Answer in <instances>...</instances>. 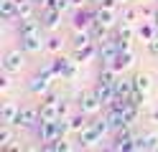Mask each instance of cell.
<instances>
[{
	"mask_svg": "<svg viewBox=\"0 0 158 152\" xmlns=\"http://www.w3.org/2000/svg\"><path fill=\"white\" fill-rule=\"evenodd\" d=\"M102 107L105 104L100 101V96H97L94 91H92V94H82V99H79V109H82L87 117H97L102 111Z\"/></svg>",
	"mask_w": 158,
	"mask_h": 152,
	"instance_id": "cell-5",
	"label": "cell"
},
{
	"mask_svg": "<svg viewBox=\"0 0 158 152\" xmlns=\"http://www.w3.org/2000/svg\"><path fill=\"white\" fill-rule=\"evenodd\" d=\"M0 15L3 20H18V0H0Z\"/></svg>",
	"mask_w": 158,
	"mask_h": 152,
	"instance_id": "cell-19",
	"label": "cell"
},
{
	"mask_svg": "<svg viewBox=\"0 0 158 152\" xmlns=\"http://www.w3.org/2000/svg\"><path fill=\"white\" fill-rule=\"evenodd\" d=\"M89 43H94V36L89 30H74V36H72V46L74 48H82V46H89Z\"/></svg>",
	"mask_w": 158,
	"mask_h": 152,
	"instance_id": "cell-21",
	"label": "cell"
},
{
	"mask_svg": "<svg viewBox=\"0 0 158 152\" xmlns=\"http://www.w3.org/2000/svg\"><path fill=\"white\" fill-rule=\"evenodd\" d=\"M135 137L130 132V127H123V129H117V134H115V142H112V150H133L135 145Z\"/></svg>",
	"mask_w": 158,
	"mask_h": 152,
	"instance_id": "cell-10",
	"label": "cell"
},
{
	"mask_svg": "<svg viewBox=\"0 0 158 152\" xmlns=\"http://www.w3.org/2000/svg\"><path fill=\"white\" fill-rule=\"evenodd\" d=\"M18 111H21V107H18L15 101L5 99L3 104H0V122H3V124H15V119H18Z\"/></svg>",
	"mask_w": 158,
	"mask_h": 152,
	"instance_id": "cell-11",
	"label": "cell"
},
{
	"mask_svg": "<svg viewBox=\"0 0 158 152\" xmlns=\"http://www.w3.org/2000/svg\"><path fill=\"white\" fill-rule=\"evenodd\" d=\"M10 127L13 124H3V127H0V147H3V150H8L10 142H13V129Z\"/></svg>",
	"mask_w": 158,
	"mask_h": 152,
	"instance_id": "cell-25",
	"label": "cell"
},
{
	"mask_svg": "<svg viewBox=\"0 0 158 152\" xmlns=\"http://www.w3.org/2000/svg\"><path fill=\"white\" fill-rule=\"evenodd\" d=\"M94 94L100 96V101L105 107H110L112 101H115V84H102V81H97V86H94Z\"/></svg>",
	"mask_w": 158,
	"mask_h": 152,
	"instance_id": "cell-15",
	"label": "cell"
},
{
	"mask_svg": "<svg viewBox=\"0 0 158 152\" xmlns=\"http://www.w3.org/2000/svg\"><path fill=\"white\" fill-rule=\"evenodd\" d=\"M33 3L41 5V8H48V5H51V0H33Z\"/></svg>",
	"mask_w": 158,
	"mask_h": 152,
	"instance_id": "cell-33",
	"label": "cell"
},
{
	"mask_svg": "<svg viewBox=\"0 0 158 152\" xmlns=\"http://www.w3.org/2000/svg\"><path fill=\"white\" fill-rule=\"evenodd\" d=\"M89 3H94V5H105L107 0H89Z\"/></svg>",
	"mask_w": 158,
	"mask_h": 152,
	"instance_id": "cell-36",
	"label": "cell"
},
{
	"mask_svg": "<svg viewBox=\"0 0 158 152\" xmlns=\"http://www.w3.org/2000/svg\"><path fill=\"white\" fill-rule=\"evenodd\" d=\"M69 5H72V0H51V8H56V10H61V13H64V10H66Z\"/></svg>",
	"mask_w": 158,
	"mask_h": 152,
	"instance_id": "cell-30",
	"label": "cell"
},
{
	"mask_svg": "<svg viewBox=\"0 0 158 152\" xmlns=\"http://www.w3.org/2000/svg\"><path fill=\"white\" fill-rule=\"evenodd\" d=\"M151 122H156V124H158V107L151 111Z\"/></svg>",
	"mask_w": 158,
	"mask_h": 152,
	"instance_id": "cell-35",
	"label": "cell"
},
{
	"mask_svg": "<svg viewBox=\"0 0 158 152\" xmlns=\"http://www.w3.org/2000/svg\"><path fill=\"white\" fill-rule=\"evenodd\" d=\"M138 36H140L145 43H151V41L158 36V25H156V20H153V23H151V20L140 23V25H138Z\"/></svg>",
	"mask_w": 158,
	"mask_h": 152,
	"instance_id": "cell-20",
	"label": "cell"
},
{
	"mask_svg": "<svg viewBox=\"0 0 158 152\" xmlns=\"http://www.w3.org/2000/svg\"><path fill=\"white\" fill-rule=\"evenodd\" d=\"M133 84H135V91H140V94L148 96V91H151L153 81H151V76H148V74H138V76L133 79Z\"/></svg>",
	"mask_w": 158,
	"mask_h": 152,
	"instance_id": "cell-24",
	"label": "cell"
},
{
	"mask_svg": "<svg viewBox=\"0 0 158 152\" xmlns=\"http://www.w3.org/2000/svg\"><path fill=\"white\" fill-rule=\"evenodd\" d=\"M59 111H61V119H66V117H72V107H69V101H64V99H59Z\"/></svg>",
	"mask_w": 158,
	"mask_h": 152,
	"instance_id": "cell-29",
	"label": "cell"
},
{
	"mask_svg": "<svg viewBox=\"0 0 158 152\" xmlns=\"http://www.w3.org/2000/svg\"><path fill=\"white\" fill-rule=\"evenodd\" d=\"M66 119H69V132H77V134H82V132H84L87 127L92 124V122H89L92 117H87V114H84L82 109H79L77 114H72V117H66Z\"/></svg>",
	"mask_w": 158,
	"mask_h": 152,
	"instance_id": "cell-13",
	"label": "cell"
},
{
	"mask_svg": "<svg viewBox=\"0 0 158 152\" xmlns=\"http://www.w3.org/2000/svg\"><path fill=\"white\" fill-rule=\"evenodd\" d=\"M48 89H51V76H46L44 71H41V74H36L31 81H28V91H31V94H36V96L48 94Z\"/></svg>",
	"mask_w": 158,
	"mask_h": 152,
	"instance_id": "cell-7",
	"label": "cell"
},
{
	"mask_svg": "<svg viewBox=\"0 0 158 152\" xmlns=\"http://www.w3.org/2000/svg\"><path fill=\"white\" fill-rule=\"evenodd\" d=\"M61 43H64V41L59 36H51L46 41V51H48V53H59V51H61Z\"/></svg>",
	"mask_w": 158,
	"mask_h": 152,
	"instance_id": "cell-27",
	"label": "cell"
},
{
	"mask_svg": "<svg viewBox=\"0 0 158 152\" xmlns=\"http://www.w3.org/2000/svg\"><path fill=\"white\" fill-rule=\"evenodd\" d=\"M18 127H36L41 124V107H33V104H26L21 107V111H18V119H15Z\"/></svg>",
	"mask_w": 158,
	"mask_h": 152,
	"instance_id": "cell-3",
	"label": "cell"
},
{
	"mask_svg": "<svg viewBox=\"0 0 158 152\" xmlns=\"http://www.w3.org/2000/svg\"><path fill=\"white\" fill-rule=\"evenodd\" d=\"M51 64H54V71H56V79H59V76H61V79H69V81L77 79V58L54 56Z\"/></svg>",
	"mask_w": 158,
	"mask_h": 152,
	"instance_id": "cell-2",
	"label": "cell"
},
{
	"mask_svg": "<svg viewBox=\"0 0 158 152\" xmlns=\"http://www.w3.org/2000/svg\"><path fill=\"white\" fill-rule=\"evenodd\" d=\"M138 33V30L133 28V23H127V20H123V23H117L115 28V36L120 38V41H133V36Z\"/></svg>",
	"mask_w": 158,
	"mask_h": 152,
	"instance_id": "cell-22",
	"label": "cell"
},
{
	"mask_svg": "<svg viewBox=\"0 0 158 152\" xmlns=\"http://www.w3.org/2000/svg\"><path fill=\"white\" fill-rule=\"evenodd\" d=\"M138 15H143L138 8H123V20H127V23H135Z\"/></svg>",
	"mask_w": 158,
	"mask_h": 152,
	"instance_id": "cell-28",
	"label": "cell"
},
{
	"mask_svg": "<svg viewBox=\"0 0 158 152\" xmlns=\"http://www.w3.org/2000/svg\"><path fill=\"white\" fill-rule=\"evenodd\" d=\"M115 20H117L115 8L97 5V10H94V23H97V25H102V28H112V25H115Z\"/></svg>",
	"mask_w": 158,
	"mask_h": 152,
	"instance_id": "cell-9",
	"label": "cell"
},
{
	"mask_svg": "<svg viewBox=\"0 0 158 152\" xmlns=\"http://www.w3.org/2000/svg\"><path fill=\"white\" fill-rule=\"evenodd\" d=\"M133 64H135V53H133V48H127V51H120V53L115 56V61H112L110 66L117 71V74H123V71L130 68Z\"/></svg>",
	"mask_w": 158,
	"mask_h": 152,
	"instance_id": "cell-12",
	"label": "cell"
},
{
	"mask_svg": "<svg viewBox=\"0 0 158 152\" xmlns=\"http://www.w3.org/2000/svg\"><path fill=\"white\" fill-rule=\"evenodd\" d=\"M41 20H36V18H28V20H21V25H18V33L21 36H38L41 33Z\"/></svg>",
	"mask_w": 158,
	"mask_h": 152,
	"instance_id": "cell-18",
	"label": "cell"
},
{
	"mask_svg": "<svg viewBox=\"0 0 158 152\" xmlns=\"http://www.w3.org/2000/svg\"><path fill=\"white\" fill-rule=\"evenodd\" d=\"M107 129H110L107 117H105V119H94L92 124L79 134V147H89V145H94V142H100V139L107 134Z\"/></svg>",
	"mask_w": 158,
	"mask_h": 152,
	"instance_id": "cell-1",
	"label": "cell"
},
{
	"mask_svg": "<svg viewBox=\"0 0 158 152\" xmlns=\"http://www.w3.org/2000/svg\"><path fill=\"white\" fill-rule=\"evenodd\" d=\"M41 25H44V30H54L61 25V10H56V8H44V13H41Z\"/></svg>",
	"mask_w": 158,
	"mask_h": 152,
	"instance_id": "cell-8",
	"label": "cell"
},
{
	"mask_svg": "<svg viewBox=\"0 0 158 152\" xmlns=\"http://www.w3.org/2000/svg\"><path fill=\"white\" fill-rule=\"evenodd\" d=\"M153 20H156V25H158V10H156V15H153Z\"/></svg>",
	"mask_w": 158,
	"mask_h": 152,
	"instance_id": "cell-37",
	"label": "cell"
},
{
	"mask_svg": "<svg viewBox=\"0 0 158 152\" xmlns=\"http://www.w3.org/2000/svg\"><path fill=\"white\" fill-rule=\"evenodd\" d=\"M21 48L26 51V53H41V51L46 48V43L41 41V33L38 36H21Z\"/></svg>",
	"mask_w": 158,
	"mask_h": 152,
	"instance_id": "cell-14",
	"label": "cell"
},
{
	"mask_svg": "<svg viewBox=\"0 0 158 152\" xmlns=\"http://www.w3.org/2000/svg\"><path fill=\"white\" fill-rule=\"evenodd\" d=\"M23 64H26V51L23 48H13V51H8L5 58H3V71L18 74V71L23 68Z\"/></svg>",
	"mask_w": 158,
	"mask_h": 152,
	"instance_id": "cell-4",
	"label": "cell"
},
{
	"mask_svg": "<svg viewBox=\"0 0 158 152\" xmlns=\"http://www.w3.org/2000/svg\"><path fill=\"white\" fill-rule=\"evenodd\" d=\"M94 56H100V46H94V43L82 46V48H74V58H77V64H87V61L94 58Z\"/></svg>",
	"mask_w": 158,
	"mask_h": 152,
	"instance_id": "cell-16",
	"label": "cell"
},
{
	"mask_svg": "<svg viewBox=\"0 0 158 152\" xmlns=\"http://www.w3.org/2000/svg\"><path fill=\"white\" fill-rule=\"evenodd\" d=\"M36 3L33 0H21L18 3V20H28V18H33V13H36V8H33Z\"/></svg>",
	"mask_w": 158,
	"mask_h": 152,
	"instance_id": "cell-23",
	"label": "cell"
},
{
	"mask_svg": "<svg viewBox=\"0 0 158 152\" xmlns=\"http://www.w3.org/2000/svg\"><path fill=\"white\" fill-rule=\"evenodd\" d=\"M0 89L3 91L10 89V74H8V71H3V76H0Z\"/></svg>",
	"mask_w": 158,
	"mask_h": 152,
	"instance_id": "cell-31",
	"label": "cell"
},
{
	"mask_svg": "<svg viewBox=\"0 0 158 152\" xmlns=\"http://www.w3.org/2000/svg\"><path fill=\"white\" fill-rule=\"evenodd\" d=\"M72 25H74V30H87L89 25H94V10L77 8V13L72 15Z\"/></svg>",
	"mask_w": 158,
	"mask_h": 152,
	"instance_id": "cell-6",
	"label": "cell"
},
{
	"mask_svg": "<svg viewBox=\"0 0 158 152\" xmlns=\"http://www.w3.org/2000/svg\"><path fill=\"white\" fill-rule=\"evenodd\" d=\"M148 51H151V56H158V36L148 43Z\"/></svg>",
	"mask_w": 158,
	"mask_h": 152,
	"instance_id": "cell-32",
	"label": "cell"
},
{
	"mask_svg": "<svg viewBox=\"0 0 158 152\" xmlns=\"http://www.w3.org/2000/svg\"><path fill=\"white\" fill-rule=\"evenodd\" d=\"M46 150H54V152H66V150H72V145L64 139V137H59V139H54L51 145H44Z\"/></svg>",
	"mask_w": 158,
	"mask_h": 152,
	"instance_id": "cell-26",
	"label": "cell"
},
{
	"mask_svg": "<svg viewBox=\"0 0 158 152\" xmlns=\"http://www.w3.org/2000/svg\"><path fill=\"white\" fill-rule=\"evenodd\" d=\"M115 94H117V96H130V99H133V94H135V84H133V79L117 76V81H115Z\"/></svg>",
	"mask_w": 158,
	"mask_h": 152,
	"instance_id": "cell-17",
	"label": "cell"
},
{
	"mask_svg": "<svg viewBox=\"0 0 158 152\" xmlns=\"http://www.w3.org/2000/svg\"><path fill=\"white\" fill-rule=\"evenodd\" d=\"M87 0H72V8H84Z\"/></svg>",
	"mask_w": 158,
	"mask_h": 152,
	"instance_id": "cell-34",
	"label": "cell"
}]
</instances>
